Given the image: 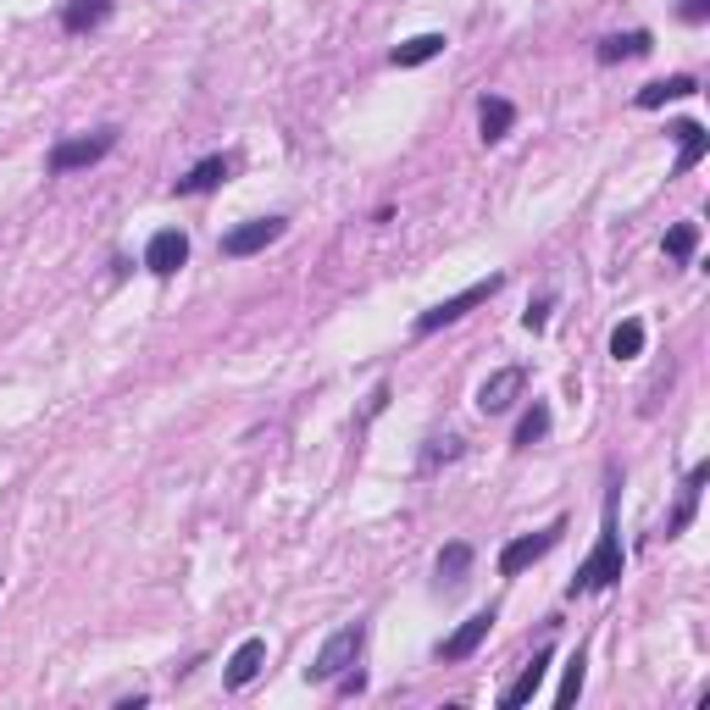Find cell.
Returning a JSON list of instances; mask_svg holds the SVG:
<instances>
[{"mask_svg": "<svg viewBox=\"0 0 710 710\" xmlns=\"http://www.w3.org/2000/svg\"><path fill=\"white\" fill-rule=\"evenodd\" d=\"M622 578V533H616V489L605 494V516H600V538L589 549V560L578 566V578L566 583V594H594V589H611Z\"/></svg>", "mask_w": 710, "mask_h": 710, "instance_id": "6da1fadb", "label": "cell"}, {"mask_svg": "<svg viewBox=\"0 0 710 710\" xmlns=\"http://www.w3.org/2000/svg\"><path fill=\"white\" fill-rule=\"evenodd\" d=\"M677 18H682V23H704V18H710V0H682Z\"/></svg>", "mask_w": 710, "mask_h": 710, "instance_id": "4316f807", "label": "cell"}, {"mask_svg": "<svg viewBox=\"0 0 710 710\" xmlns=\"http://www.w3.org/2000/svg\"><path fill=\"white\" fill-rule=\"evenodd\" d=\"M361 649H367V627L350 622V627H339V633L317 649V660L306 666V677H312V682H339V677L361 660Z\"/></svg>", "mask_w": 710, "mask_h": 710, "instance_id": "7a4b0ae2", "label": "cell"}, {"mask_svg": "<svg viewBox=\"0 0 710 710\" xmlns=\"http://www.w3.org/2000/svg\"><path fill=\"white\" fill-rule=\"evenodd\" d=\"M261 660H266V644H261V638H244V644L233 649V660H228L222 682H228V688H244V682H255Z\"/></svg>", "mask_w": 710, "mask_h": 710, "instance_id": "7c38bea8", "label": "cell"}, {"mask_svg": "<svg viewBox=\"0 0 710 710\" xmlns=\"http://www.w3.org/2000/svg\"><path fill=\"white\" fill-rule=\"evenodd\" d=\"M693 89H699L693 78H660V84H644V89H638V106H644V111H655V106L682 100V95H693Z\"/></svg>", "mask_w": 710, "mask_h": 710, "instance_id": "d6986e66", "label": "cell"}, {"mask_svg": "<svg viewBox=\"0 0 710 710\" xmlns=\"http://www.w3.org/2000/svg\"><path fill=\"white\" fill-rule=\"evenodd\" d=\"M467 566H472V544H450L445 555H439V583H467Z\"/></svg>", "mask_w": 710, "mask_h": 710, "instance_id": "44dd1931", "label": "cell"}, {"mask_svg": "<svg viewBox=\"0 0 710 710\" xmlns=\"http://www.w3.org/2000/svg\"><path fill=\"white\" fill-rule=\"evenodd\" d=\"M117 145V128H100V133H84V139H62L51 151V173H78V167H95L100 156H111Z\"/></svg>", "mask_w": 710, "mask_h": 710, "instance_id": "277c9868", "label": "cell"}, {"mask_svg": "<svg viewBox=\"0 0 710 710\" xmlns=\"http://www.w3.org/2000/svg\"><path fill=\"white\" fill-rule=\"evenodd\" d=\"M511 122H516V106H511V100H500V95H483V106H478L483 145H494V139H505V133H511Z\"/></svg>", "mask_w": 710, "mask_h": 710, "instance_id": "4fadbf2b", "label": "cell"}, {"mask_svg": "<svg viewBox=\"0 0 710 710\" xmlns=\"http://www.w3.org/2000/svg\"><path fill=\"white\" fill-rule=\"evenodd\" d=\"M461 456V439H434L428 456H422V467H439V461H456Z\"/></svg>", "mask_w": 710, "mask_h": 710, "instance_id": "d4e9b609", "label": "cell"}, {"mask_svg": "<svg viewBox=\"0 0 710 710\" xmlns=\"http://www.w3.org/2000/svg\"><path fill=\"white\" fill-rule=\"evenodd\" d=\"M522 389H527V372H522V367H500V372L483 378L478 411H483V416H500V411H511V405L522 400Z\"/></svg>", "mask_w": 710, "mask_h": 710, "instance_id": "8992f818", "label": "cell"}, {"mask_svg": "<svg viewBox=\"0 0 710 710\" xmlns=\"http://www.w3.org/2000/svg\"><path fill=\"white\" fill-rule=\"evenodd\" d=\"M283 228H290L283 217H255V222L222 233V255H255V250H266L272 239H283Z\"/></svg>", "mask_w": 710, "mask_h": 710, "instance_id": "52a82bcc", "label": "cell"}, {"mask_svg": "<svg viewBox=\"0 0 710 710\" xmlns=\"http://www.w3.org/2000/svg\"><path fill=\"white\" fill-rule=\"evenodd\" d=\"M489 627H494V611H478V616H467L445 644H439V660H467V655H478V644L489 638Z\"/></svg>", "mask_w": 710, "mask_h": 710, "instance_id": "9c48e42d", "label": "cell"}, {"mask_svg": "<svg viewBox=\"0 0 710 710\" xmlns=\"http://www.w3.org/2000/svg\"><path fill=\"white\" fill-rule=\"evenodd\" d=\"M704 478H710V467H693V472H688V483H682V500H677V511H671V522H666V538H677V533L693 522V505H699V489H704Z\"/></svg>", "mask_w": 710, "mask_h": 710, "instance_id": "2e32d148", "label": "cell"}, {"mask_svg": "<svg viewBox=\"0 0 710 710\" xmlns=\"http://www.w3.org/2000/svg\"><path fill=\"white\" fill-rule=\"evenodd\" d=\"M649 45H655V40H649L644 29H633V34H611V40H605V45H600L594 56H600V62L611 67V62H633V56H644Z\"/></svg>", "mask_w": 710, "mask_h": 710, "instance_id": "ac0fdd59", "label": "cell"}, {"mask_svg": "<svg viewBox=\"0 0 710 710\" xmlns=\"http://www.w3.org/2000/svg\"><path fill=\"white\" fill-rule=\"evenodd\" d=\"M560 533H566V522H549L544 533H522V538H511L505 549H500V572L505 578H516V572H527L533 560H544L555 544H560Z\"/></svg>", "mask_w": 710, "mask_h": 710, "instance_id": "5b68a950", "label": "cell"}, {"mask_svg": "<svg viewBox=\"0 0 710 710\" xmlns=\"http://www.w3.org/2000/svg\"><path fill=\"white\" fill-rule=\"evenodd\" d=\"M693 250H699V228H693V222H677V228L666 233V255H671V261H688Z\"/></svg>", "mask_w": 710, "mask_h": 710, "instance_id": "603a6c76", "label": "cell"}, {"mask_svg": "<svg viewBox=\"0 0 710 710\" xmlns=\"http://www.w3.org/2000/svg\"><path fill=\"white\" fill-rule=\"evenodd\" d=\"M638 350H644V323H638V317L616 323V334H611V356H616V361H633Z\"/></svg>", "mask_w": 710, "mask_h": 710, "instance_id": "7402d4cb", "label": "cell"}, {"mask_svg": "<svg viewBox=\"0 0 710 710\" xmlns=\"http://www.w3.org/2000/svg\"><path fill=\"white\" fill-rule=\"evenodd\" d=\"M445 51V34H416V40H405V45H394V67H422V62H434Z\"/></svg>", "mask_w": 710, "mask_h": 710, "instance_id": "e0dca14e", "label": "cell"}, {"mask_svg": "<svg viewBox=\"0 0 710 710\" xmlns=\"http://www.w3.org/2000/svg\"><path fill=\"white\" fill-rule=\"evenodd\" d=\"M184 261H189V233H178V228H162V233L145 244V266H151L156 277H173Z\"/></svg>", "mask_w": 710, "mask_h": 710, "instance_id": "ba28073f", "label": "cell"}, {"mask_svg": "<svg viewBox=\"0 0 710 710\" xmlns=\"http://www.w3.org/2000/svg\"><path fill=\"white\" fill-rule=\"evenodd\" d=\"M544 671H549V649H538V655H533V660L522 666V677H516V682H511V688L500 693V704H527V699H533V693L544 688Z\"/></svg>", "mask_w": 710, "mask_h": 710, "instance_id": "5bb4252c", "label": "cell"}, {"mask_svg": "<svg viewBox=\"0 0 710 710\" xmlns=\"http://www.w3.org/2000/svg\"><path fill=\"white\" fill-rule=\"evenodd\" d=\"M544 323H549V301H533V306L522 312V328H527V334H538Z\"/></svg>", "mask_w": 710, "mask_h": 710, "instance_id": "484cf974", "label": "cell"}, {"mask_svg": "<svg viewBox=\"0 0 710 710\" xmlns=\"http://www.w3.org/2000/svg\"><path fill=\"white\" fill-rule=\"evenodd\" d=\"M111 18V0H67V12H62V29L67 34H89Z\"/></svg>", "mask_w": 710, "mask_h": 710, "instance_id": "9a60e30c", "label": "cell"}, {"mask_svg": "<svg viewBox=\"0 0 710 710\" xmlns=\"http://www.w3.org/2000/svg\"><path fill=\"white\" fill-rule=\"evenodd\" d=\"M500 290V272H489V277H478L472 290H461V295H450V301H439L434 312H422L416 317V334H439V328H450V323H461L472 306H483L489 295Z\"/></svg>", "mask_w": 710, "mask_h": 710, "instance_id": "3957f363", "label": "cell"}, {"mask_svg": "<svg viewBox=\"0 0 710 710\" xmlns=\"http://www.w3.org/2000/svg\"><path fill=\"white\" fill-rule=\"evenodd\" d=\"M671 139H677V173H693L710 151V133L699 122H671Z\"/></svg>", "mask_w": 710, "mask_h": 710, "instance_id": "8fae6325", "label": "cell"}, {"mask_svg": "<svg viewBox=\"0 0 710 710\" xmlns=\"http://www.w3.org/2000/svg\"><path fill=\"white\" fill-rule=\"evenodd\" d=\"M228 173H233V162H228V156H206L200 167H189V173L173 184V195H211L217 184H228Z\"/></svg>", "mask_w": 710, "mask_h": 710, "instance_id": "30bf717a", "label": "cell"}, {"mask_svg": "<svg viewBox=\"0 0 710 710\" xmlns=\"http://www.w3.org/2000/svg\"><path fill=\"white\" fill-rule=\"evenodd\" d=\"M544 434H549V405H544V400H533V411H527V416L516 422V450L538 445Z\"/></svg>", "mask_w": 710, "mask_h": 710, "instance_id": "ffe728a7", "label": "cell"}, {"mask_svg": "<svg viewBox=\"0 0 710 710\" xmlns=\"http://www.w3.org/2000/svg\"><path fill=\"white\" fill-rule=\"evenodd\" d=\"M583 649L572 655V660H566V682H560V693H555V704H578V693H583Z\"/></svg>", "mask_w": 710, "mask_h": 710, "instance_id": "cb8c5ba5", "label": "cell"}]
</instances>
